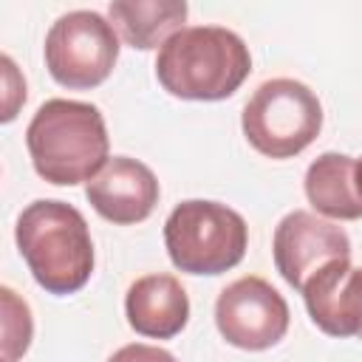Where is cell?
I'll return each mask as SVG.
<instances>
[{
  "mask_svg": "<svg viewBox=\"0 0 362 362\" xmlns=\"http://www.w3.org/2000/svg\"><path fill=\"white\" fill-rule=\"evenodd\" d=\"M25 147L37 175L57 187L90 181L110 161L105 116L96 105L76 99L42 102L28 122Z\"/></svg>",
  "mask_w": 362,
  "mask_h": 362,
  "instance_id": "1",
  "label": "cell"
},
{
  "mask_svg": "<svg viewBox=\"0 0 362 362\" xmlns=\"http://www.w3.org/2000/svg\"><path fill=\"white\" fill-rule=\"evenodd\" d=\"M300 294L322 334L339 339L362 334V269H354L351 257L317 269Z\"/></svg>",
  "mask_w": 362,
  "mask_h": 362,
  "instance_id": "10",
  "label": "cell"
},
{
  "mask_svg": "<svg viewBox=\"0 0 362 362\" xmlns=\"http://www.w3.org/2000/svg\"><path fill=\"white\" fill-rule=\"evenodd\" d=\"M356 181H359V189H362V158L356 161Z\"/></svg>",
  "mask_w": 362,
  "mask_h": 362,
  "instance_id": "16",
  "label": "cell"
},
{
  "mask_svg": "<svg viewBox=\"0 0 362 362\" xmlns=\"http://www.w3.org/2000/svg\"><path fill=\"white\" fill-rule=\"evenodd\" d=\"M359 337H362V334H359Z\"/></svg>",
  "mask_w": 362,
  "mask_h": 362,
  "instance_id": "17",
  "label": "cell"
},
{
  "mask_svg": "<svg viewBox=\"0 0 362 362\" xmlns=\"http://www.w3.org/2000/svg\"><path fill=\"white\" fill-rule=\"evenodd\" d=\"M288 303L263 277H240L229 283L215 303V325L221 337L243 351H266L288 331Z\"/></svg>",
  "mask_w": 362,
  "mask_h": 362,
  "instance_id": "7",
  "label": "cell"
},
{
  "mask_svg": "<svg viewBox=\"0 0 362 362\" xmlns=\"http://www.w3.org/2000/svg\"><path fill=\"white\" fill-rule=\"evenodd\" d=\"M124 314L136 334L150 339H170L184 331L189 320V300L178 277L144 274L124 294Z\"/></svg>",
  "mask_w": 362,
  "mask_h": 362,
  "instance_id": "11",
  "label": "cell"
},
{
  "mask_svg": "<svg viewBox=\"0 0 362 362\" xmlns=\"http://www.w3.org/2000/svg\"><path fill=\"white\" fill-rule=\"evenodd\" d=\"M107 362H175V356L164 348H156V345H144V342H133V345H124L119 348Z\"/></svg>",
  "mask_w": 362,
  "mask_h": 362,
  "instance_id": "15",
  "label": "cell"
},
{
  "mask_svg": "<svg viewBox=\"0 0 362 362\" xmlns=\"http://www.w3.org/2000/svg\"><path fill=\"white\" fill-rule=\"evenodd\" d=\"M119 59V34L96 11H68L45 34V68L62 88L102 85Z\"/></svg>",
  "mask_w": 362,
  "mask_h": 362,
  "instance_id": "6",
  "label": "cell"
},
{
  "mask_svg": "<svg viewBox=\"0 0 362 362\" xmlns=\"http://www.w3.org/2000/svg\"><path fill=\"white\" fill-rule=\"evenodd\" d=\"M274 266L283 280L303 291L308 277L331 260L351 257V240L342 226L317 218L314 212L294 209L274 229Z\"/></svg>",
  "mask_w": 362,
  "mask_h": 362,
  "instance_id": "8",
  "label": "cell"
},
{
  "mask_svg": "<svg viewBox=\"0 0 362 362\" xmlns=\"http://www.w3.org/2000/svg\"><path fill=\"white\" fill-rule=\"evenodd\" d=\"M252 71L246 42L223 25H192L170 37L156 57L161 88L178 99L218 102L232 96Z\"/></svg>",
  "mask_w": 362,
  "mask_h": 362,
  "instance_id": "2",
  "label": "cell"
},
{
  "mask_svg": "<svg viewBox=\"0 0 362 362\" xmlns=\"http://www.w3.org/2000/svg\"><path fill=\"white\" fill-rule=\"evenodd\" d=\"M187 11L184 0H116L107 8L113 28L130 48L139 51L158 48L184 31Z\"/></svg>",
  "mask_w": 362,
  "mask_h": 362,
  "instance_id": "13",
  "label": "cell"
},
{
  "mask_svg": "<svg viewBox=\"0 0 362 362\" xmlns=\"http://www.w3.org/2000/svg\"><path fill=\"white\" fill-rule=\"evenodd\" d=\"M249 243L240 212L218 201H181L164 223V246L175 269L187 274H223L235 269Z\"/></svg>",
  "mask_w": 362,
  "mask_h": 362,
  "instance_id": "4",
  "label": "cell"
},
{
  "mask_svg": "<svg viewBox=\"0 0 362 362\" xmlns=\"http://www.w3.org/2000/svg\"><path fill=\"white\" fill-rule=\"evenodd\" d=\"M308 204L331 221L362 218V189L356 181V161L342 153H322L305 170Z\"/></svg>",
  "mask_w": 362,
  "mask_h": 362,
  "instance_id": "12",
  "label": "cell"
},
{
  "mask_svg": "<svg viewBox=\"0 0 362 362\" xmlns=\"http://www.w3.org/2000/svg\"><path fill=\"white\" fill-rule=\"evenodd\" d=\"M14 238L28 272L48 294H74L90 280L93 240L76 206L40 198L20 212Z\"/></svg>",
  "mask_w": 362,
  "mask_h": 362,
  "instance_id": "3",
  "label": "cell"
},
{
  "mask_svg": "<svg viewBox=\"0 0 362 362\" xmlns=\"http://www.w3.org/2000/svg\"><path fill=\"white\" fill-rule=\"evenodd\" d=\"M246 141L269 158L300 156L322 130V105L317 93L288 76L263 82L243 107Z\"/></svg>",
  "mask_w": 362,
  "mask_h": 362,
  "instance_id": "5",
  "label": "cell"
},
{
  "mask_svg": "<svg viewBox=\"0 0 362 362\" xmlns=\"http://www.w3.org/2000/svg\"><path fill=\"white\" fill-rule=\"evenodd\" d=\"M85 195L105 221L130 226V223H141L156 209L158 178L147 164L130 156H113L99 170V175L88 181Z\"/></svg>",
  "mask_w": 362,
  "mask_h": 362,
  "instance_id": "9",
  "label": "cell"
},
{
  "mask_svg": "<svg viewBox=\"0 0 362 362\" xmlns=\"http://www.w3.org/2000/svg\"><path fill=\"white\" fill-rule=\"evenodd\" d=\"M0 294H3V362H17L31 345L34 322L28 305L8 286H3Z\"/></svg>",
  "mask_w": 362,
  "mask_h": 362,
  "instance_id": "14",
  "label": "cell"
}]
</instances>
